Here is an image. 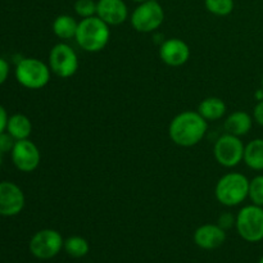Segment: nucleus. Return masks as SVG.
<instances>
[{
    "mask_svg": "<svg viewBox=\"0 0 263 263\" xmlns=\"http://www.w3.org/2000/svg\"><path fill=\"white\" fill-rule=\"evenodd\" d=\"M207 120H204L199 113L186 110L177 115L171 121L168 134L175 144L189 148L202 141L207 133Z\"/></svg>",
    "mask_w": 263,
    "mask_h": 263,
    "instance_id": "f257e3e1",
    "label": "nucleus"
},
{
    "mask_svg": "<svg viewBox=\"0 0 263 263\" xmlns=\"http://www.w3.org/2000/svg\"><path fill=\"white\" fill-rule=\"evenodd\" d=\"M108 26L109 25L100 20L98 15L97 17L92 15V17L84 18L79 23L74 39L85 51L97 53V51L104 49L109 41L110 31Z\"/></svg>",
    "mask_w": 263,
    "mask_h": 263,
    "instance_id": "f03ea898",
    "label": "nucleus"
},
{
    "mask_svg": "<svg viewBox=\"0 0 263 263\" xmlns=\"http://www.w3.org/2000/svg\"><path fill=\"white\" fill-rule=\"evenodd\" d=\"M216 198L226 207H235L243 203L249 194V180L244 175L231 172L218 180L215 189Z\"/></svg>",
    "mask_w": 263,
    "mask_h": 263,
    "instance_id": "7ed1b4c3",
    "label": "nucleus"
},
{
    "mask_svg": "<svg viewBox=\"0 0 263 263\" xmlns=\"http://www.w3.org/2000/svg\"><path fill=\"white\" fill-rule=\"evenodd\" d=\"M15 79L23 87L31 90L41 89L50 80V68L40 59L23 58L15 67Z\"/></svg>",
    "mask_w": 263,
    "mask_h": 263,
    "instance_id": "20e7f679",
    "label": "nucleus"
},
{
    "mask_svg": "<svg viewBox=\"0 0 263 263\" xmlns=\"http://www.w3.org/2000/svg\"><path fill=\"white\" fill-rule=\"evenodd\" d=\"M236 230L248 243L263 240V208L252 204L241 208L236 216Z\"/></svg>",
    "mask_w": 263,
    "mask_h": 263,
    "instance_id": "39448f33",
    "label": "nucleus"
},
{
    "mask_svg": "<svg viewBox=\"0 0 263 263\" xmlns=\"http://www.w3.org/2000/svg\"><path fill=\"white\" fill-rule=\"evenodd\" d=\"M63 246L64 240L58 231L53 229H44L33 234L28 248L35 258L46 261L59 254V252L63 249Z\"/></svg>",
    "mask_w": 263,
    "mask_h": 263,
    "instance_id": "423d86ee",
    "label": "nucleus"
},
{
    "mask_svg": "<svg viewBox=\"0 0 263 263\" xmlns=\"http://www.w3.org/2000/svg\"><path fill=\"white\" fill-rule=\"evenodd\" d=\"M164 21L163 8L156 0L140 3L131 15V25L139 32H153Z\"/></svg>",
    "mask_w": 263,
    "mask_h": 263,
    "instance_id": "0eeeda50",
    "label": "nucleus"
},
{
    "mask_svg": "<svg viewBox=\"0 0 263 263\" xmlns=\"http://www.w3.org/2000/svg\"><path fill=\"white\" fill-rule=\"evenodd\" d=\"M49 66L51 72L62 79L73 76L79 69V58L76 51L64 43L57 44L49 53Z\"/></svg>",
    "mask_w": 263,
    "mask_h": 263,
    "instance_id": "6e6552de",
    "label": "nucleus"
},
{
    "mask_svg": "<svg viewBox=\"0 0 263 263\" xmlns=\"http://www.w3.org/2000/svg\"><path fill=\"white\" fill-rule=\"evenodd\" d=\"M244 149H246V146L241 143L239 136L226 134L216 141L213 154H215L216 161L221 166L235 167L243 161Z\"/></svg>",
    "mask_w": 263,
    "mask_h": 263,
    "instance_id": "1a4fd4ad",
    "label": "nucleus"
},
{
    "mask_svg": "<svg viewBox=\"0 0 263 263\" xmlns=\"http://www.w3.org/2000/svg\"><path fill=\"white\" fill-rule=\"evenodd\" d=\"M10 154L13 164L22 172L35 171L40 164V151L28 139L15 141Z\"/></svg>",
    "mask_w": 263,
    "mask_h": 263,
    "instance_id": "9d476101",
    "label": "nucleus"
},
{
    "mask_svg": "<svg viewBox=\"0 0 263 263\" xmlns=\"http://www.w3.org/2000/svg\"><path fill=\"white\" fill-rule=\"evenodd\" d=\"M25 194L14 182H0V216L13 217L22 212L25 208Z\"/></svg>",
    "mask_w": 263,
    "mask_h": 263,
    "instance_id": "9b49d317",
    "label": "nucleus"
},
{
    "mask_svg": "<svg viewBox=\"0 0 263 263\" xmlns=\"http://www.w3.org/2000/svg\"><path fill=\"white\" fill-rule=\"evenodd\" d=\"M159 57L167 66L179 67L187 62L190 57V49L187 44L180 39H168L161 44Z\"/></svg>",
    "mask_w": 263,
    "mask_h": 263,
    "instance_id": "f8f14e48",
    "label": "nucleus"
},
{
    "mask_svg": "<svg viewBox=\"0 0 263 263\" xmlns=\"http://www.w3.org/2000/svg\"><path fill=\"white\" fill-rule=\"evenodd\" d=\"M97 14L107 25L118 26L127 20L128 10L123 0H99Z\"/></svg>",
    "mask_w": 263,
    "mask_h": 263,
    "instance_id": "ddd939ff",
    "label": "nucleus"
},
{
    "mask_svg": "<svg viewBox=\"0 0 263 263\" xmlns=\"http://www.w3.org/2000/svg\"><path fill=\"white\" fill-rule=\"evenodd\" d=\"M226 233L222 228L213 223H207L198 228L194 233V243L205 251L217 249L225 243Z\"/></svg>",
    "mask_w": 263,
    "mask_h": 263,
    "instance_id": "4468645a",
    "label": "nucleus"
},
{
    "mask_svg": "<svg viewBox=\"0 0 263 263\" xmlns=\"http://www.w3.org/2000/svg\"><path fill=\"white\" fill-rule=\"evenodd\" d=\"M252 117L246 112H234L226 118L225 128L228 134L235 136H243L251 131L252 128Z\"/></svg>",
    "mask_w": 263,
    "mask_h": 263,
    "instance_id": "2eb2a0df",
    "label": "nucleus"
},
{
    "mask_svg": "<svg viewBox=\"0 0 263 263\" xmlns=\"http://www.w3.org/2000/svg\"><path fill=\"white\" fill-rule=\"evenodd\" d=\"M7 131L15 140L28 139V136L31 135V131H32V125H31L30 118L25 115H21V113L10 116L9 120H8Z\"/></svg>",
    "mask_w": 263,
    "mask_h": 263,
    "instance_id": "dca6fc26",
    "label": "nucleus"
},
{
    "mask_svg": "<svg viewBox=\"0 0 263 263\" xmlns=\"http://www.w3.org/2000/svg\"><path fill=\"white\" fill-rule=\"evenodd\" d=\"M198 113L207 121L220 120L226 113V104L220 98H207L200 102Z\"/></svg>",
    "mask_w": 263,
    "mask_h": 263,
    "instance_id": "f3484780",
    "label": "nucleus"
},
{
    "mask_svg": "<svg viewBox=\"0 0 263 263\" xmlns=\"http://www.w3.org/2000/svg\"><path fill=\"white\" fill-rule=\"evenodd\" d=\"M247 166L254 171L263 170V139H254L247 144L244 149V158Z\"/></svg>",
    "mask_w": 263,
    "mask_h": 263,
    "instance_id": "a211bd4d",
    "label": "nucleus"
},
{
    "mask_svg": "<svg viewBox=\"0 0 263 263\" xmlns=\"http://www.w3.org/2000/svg\"><path fill=\"white\" fill-rule=\"evenodd\" d=\"M79 23L74 21L73 17L68 14H62L55 18L53 22V31L59 39L68 40L76 36Z\"/></svg>",
    "mask_w": 263,
    "mask_h": 263,
    "instance_id": "6ab92c4d",
    "label": "nucleus"
},
{
    "mask_svg": "<svg viewBox=\"0 0 263 263\" xmlns=\"http://www.w3.org/2000/svg\"><path fill=\"white\" fill-rule=\"evenodd\" d=\"M63 249L66 253L72 258H82L86 256L90 251L89 241L82 236H69L68 239L64 240Z\"/></svg>",
    "mask_w": 263,
    "mask_h": 263,
    "instance_id": "aec40b11",
    "label": "nucleus"
},
{
    "mask_svg": "<svg viewBox=\"0 0 263 263\" xmlns=\"http://www.w3.org/2000/svg\"><path fill=\"white\" fill-rule=\"evenodd\" d=\"M205 8L216 15H228L234 9V0H204Z\"/></svg>",
    "mask_w": 263,
    "mask_h": 263,
    "instance_id": "412c9836",
    "label": "nucleus"
},
{
    "mask_svg": "<svg viewBox=\"0 0 263 263\" xmlns=\"http://www.w3.org/2000/svg\"><path fill=\"white\" fill-rule=\"evenodd\" d=\"M252 203L259 207H263V175L254 177L249 181V194Z\"/></svg>",
    "mask_w": 263,
    "mask_h": 263,
    "instance_id": "4be33fe9",
    "label": "nucleus"
},
{
    "mask_svg": "<svg viewBox=\"0 0 263 263\" xmlns=\"http://www.w3.org/2000/svg\"><path fill=\"white\" fill-rule=\"evenodd\" d=\"M74 10L82 18H89L97 13V3L94 0H77L74 3Z\"/></svg>",
    "mask_w": 263,
    "mask_h": 263,
    "instance_id": "5701e85b",
    "label": "nucleus"
},
{
    "mask_svg": "<svg viewBox=\"0 0 263 263\" xmlns=\"http://www.w3.org/2000/svg\"><path fill=\"white\" fill-rule=\"evenodd\" d=\"M15 141L17 140H15L8 131L7 133L4 131L3 134H0V151L3 152V154L8 153V152H12Z\"/></svg>",
    "mask_w": 263,
    "mask_h": 263,
    "instance_id": "b1692460",
    "label": "nucleus"
},
{
    "mask_svg": "<svg viewBox=\"0 0 263 263\" xmlns=\"http://www.w3.org/2000/svg\"><path fill=\"white\" fill-rule=\"evenodd\" d=\"M235 222H236V217H234V215H231V213L228 212V213H222V215L220 216L217 225L226 231L229 230V229L233 228V226L235 225Z\"/></svg>",
    "mask_w": 263,
    "mask_h": 263,
    "instance_id": "393cba45",
    "label": "nucleus"
},
{
    "mask_svg": "<svg viewBox=\"0 0 263 263\" xmlns=\"http://www.w3.org/2000/svg\"><path fill=\"white\" fill-rule=\"evenodd\" d=\"M9 76V63L0 57V85L4 84Z\"/></svg>",
    "mask_w": 263,
    "mask_h": 263,
    "instance_id": "a878e982",
    "label": "nucleus"
},
{
    "mask_svg": "<svg viewBox=\"0 0 263 263\" xmlns=\"http://www.w3.org/2000/svg\"><path fill=\"white\" fill-rule=\"evenodd\" d=\"M8 120H9V117H8L7 110H5V108L3 105H0V134L7 131Z\"/></svg>",
    "mask_w": 263,
    "mask_h": 263,
    "instance_id": "bb28decb",
    "label": "nucleus"
},
{
    "mask_svg": "<svg viewBox=\"0 0 263 263\" xmlns=\"http://www.w3.org/2000/svg\"><path fill=\"white\" fill-rule=\"evenodd\" d=\"M253 116H254V120L257 121V123H259V125L263 126V100L258 102V104L254 107Z\"/></svg>",
    "mask_w": 263,
    "mask_h": 263,
    "instance_id": "cd10ccee",
    "label": "nucleus"
},
{
    "mask_svg": "<svg viewBox=\"0 0 263 263\" xmlns=\"http://www.w3.org/2000/svg\"><path fill=\"white\" fill-rule=\"evenodd\" d=\"M254 97H256V99L258 100V102H261V100H263V87H262V89L257 90L256 94H254Z\"/></svg>",
    "mask_w": 263,
    "mask_h": 263,
    "instance_id": "c85d7f7f",
    "label": "nucleus"
},
{
    "mask_svg": "<svg viewBox=\"0 0 263 263\" xmlns=\"http://www.w3.org/2000/svg\"><path fill=\"white\" fill-rule=\"evenodd\" d=\"M2 162H3V152L0 151V166H2Z\"/></svg>",
    "mask_w": 263,
    "mask_h": 263,
    "instance_id": "c756f323",
    "label": "nucleus"
},
{
    "mask_svg": "<svg viewBox=\"0 0 263 263\" xmlns=\"http://www.w3.org/2000/svg\"><path fill=\"white\" fill-rule=\"evenodd\" d=\"M133 2H136V3H145V2H148V0H133Z\"/></svg>",
    "mask_w": 263,
    "mask_h": 263,
    "instance_id": "7c9ffc66",
    "label": "nucleus"
},
{
    "mask_svg": "<svg viewBox=\"0 0 263 263\" xmlns=\"http://www.w3.org/2000/svg\"><path fill=\"white\" fill-rule=\"evenodd\" d=\"M258 263H263V256L261 257V258H259V261H258Z\"/></svg>",
    "mask_w": 263,
    "mask_h": 263,
    "instance_id": "2f4dec72",
    "label": "nucleus"
},
{
    "mask_svg": "<svg viewBox=\"0 0 263 263\" xmlns=\"http://www.w3.org/2000/svg\"><path fill=\"white\" fill-rule=\"evenodd\" d=\"M262 86H263V79H262Z\"/></svg>",
    "mask_w": 263,
    "mask_h": 263,
    "instance_id": "473e14b6",
    "label": "nucleus"
}]
</instances>
